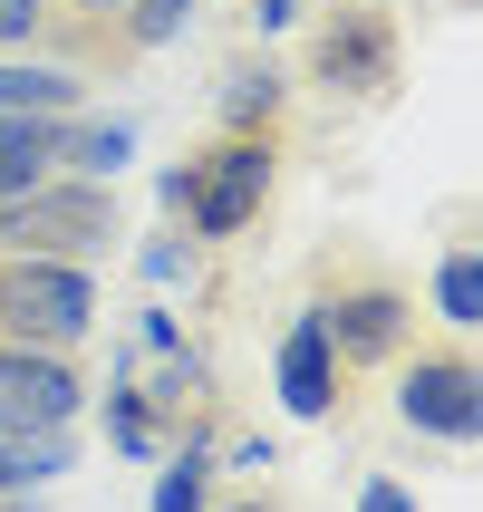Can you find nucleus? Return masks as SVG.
<instances>
[{"label": "nucleus", "mask_w": 483, "mask_h": 512, "mask_svg": "<svg viewBox=\"0 0 483 512\" xmlns=\"http://www.w3.org/2000/svg\"><path fill=\"white\" fill-rule=\"evenodd\" d=\"M310 310L339 348V377H387L416 348V290L368 252V242H329L310 271Z\"/></svg>", "instance_id": "1"}, {"label": "nucleus", "mask_w": 483, "mask_h": 512, "mask_svg": "<svg viewBox=\"0 0 483 512\" xmlns=\"http://www.w3.org/2000/svg\"><path fill=\"white\" fill-rule=\"evenodd\" d=\"M271 184H281V136H232V126L155 174L165 213L194 232V242H242V232L271 213Z\"/></svg>", "instance_id": "2"}, {"label": "nucleus", "mask_w": 483, "mask_h": 512, "mask_svg": "<svg viewBox=\"0 0 483 512\" xmlns=\"http://www.w3.org/2000/svg\"><path fill=\"white\" fill-rule=\"evenodd\" d=\"M387 416H397L416 445H445L464 455L483 435V368H474V339H416L387 368Z\"/></svg>", "instance_id": "3"}, {"label": "nucleus", "mask_w": 483, "mask_h": 512, "mask_svg": "<svg viewBox=\"0 0 483 512\" xmlns=\"http://www.w3.org/2000/svg\"><path fill=\"white\" fill-rule=\"evenodd\" d=\"M0 339L10 348H68L78 358L97 339V271L87 261L0 252Z\"/></svg>", "instance_id": "4"}, {"label": "nucleus", "mask_w": 483, "mask_h": 512, "mask_svg": "<svg viewBox=\"0 0 483 512\" xmlns=\"http://www.w3.org/2000/svg\"><path fill=\"white\" fill-rule=\"evenodd\" d=\"M0 252H39V261L116 252V184H97V174H49V184L10 194L0 203Z\"/></svg>", "instance_id": "5"}, {"label": "nucleus", "mask_w": 483, "mask_h": 512, "mask_svg": "<svg viewBox=\"0 0 483 512\" xmlns=\"http://www.w3.org/2000/svg\"><path fill=\"white\" fill-rule=\"evenodd\" d=\"M397 68H406V39H397V10L387 0H339L310 29V58H300V78L348 97V107H387L397 97Z\"/></svg>", "instance_id": "6"}, {"label": "nucleus", "mask_w": 483, "mask_h": 512, "mask_svg": "<svg viewBox=\"0 0 483 512\" xmlns=\"http://www.w3.org/2000/svg\"><path fill=\"white\" fill-rule=\"evenodd\" d=\"M87 377L68 348H10L0 339V426L10 435H78Z\"/></svg>", "instance_id": "7"}, {"label": "nucleus", "mask_w": 483, "mask_h": 512, "mask_svg": "<svg viewBox=\"0 0 483 512\" xmlns=\"http://www.w3.org/2000/svg\"><path fill=\"white\" fill-rule=\"evenodd\" d=\"M271 387H281V406L300 416V426H329L348 406V377H339V348H329V329H319V310L300 300L281 329V348H271Z\"/></svg>", "instance_id": "8"}, {"label": "nucleus", "mask_w": 483, "mask_h": 512, "mask_svg": "<svg viewBox=\"0 0 483 512\" xmlns=\"http://www.w3.org/2000/svg\"><path fill=\"white\" fill-rule=\"evenodd\" d=\"M87 107V68L68 58H10L0 68V116H78Z\"/></svg>", "instance_id": "9"}, {"label": "nucleus", "mask_w": 483, "mask_h": 512, "mask_svg": "<svg viewBox=\"0 0 483 512\" xmlns=\"http://www.w3.org/2000/svg\"><path fill=\"white\" fill-rule=\"evenodd\" d=\"M281 116H290V78L271 58H232L223 68V126L232 136H281Z\"/></svg>", "instance_id": "10"}, {"label": "nucleus", "mask_w": 483, "mask_h": 512, "mask_svg": "<svg viewBox=\"0 0 483 512\" xmlns=\"http://www.w3.org/2000/svg\"><path fill=\"white\" fill-rule=\"evenodd\" d=\"M435 310H445L455 339L483 329V252H474V223H464V213H455V232H445V252H435Z\"/></svg>", "instance_id": "11"}, {"label": "nucleus", "mask_w": 483, "mask_h": 512, "mask_svg": "<svg viewBox=\"0 0 483 512\" xmlns=\"http://www.w3.org/2000/svg\"><path fill=\"white\" fill-rule=\"evenodd\" d=\"M58 174V116H0V203Z\"/></svg>", "instance_id": "12"}, {"label": "nucleus", "mask_w": 483, "mask_h": 512, "mask_svg": "<svg viewBox=\"0 0 483 512\" xmlns=\"http://www.w3.org/2000/svg\"><path fill=\"white\" fill-rule=\"evenodd\" d=\"M126 155H136V126H116V116L97 126L87 107H78V116H58V174H97V184H107Z\"/></svg>", "instance_id": "13"}, {"label": "nucleus", "mask_w": 483, "mask_h": 512, "mask_svg": "<svg viewBox=\"0 0 483 512\" xmlns=\"http://www.w3.org/2000/svg\"><path fill=\"white\" fill-rule=\"evenodd\" d=\"M78 455V435H10L0 426V503H20L29 484H58Z\"/></svg>", "instance_id": "14"}, {"label": "nucleus", "mask_w": 483, "mask_h": 512, "mask_svg": "<svg viewBox=\"0 0 483 512\" xmlns=\"http://www.w3.org/2000/svg\"><path fill=\"white\" fill-rule=\"evenodd\" d=\"M107 445L116 455H165V416L145 397V377H116L107 387Z\"/></svg>", "instance_id": "15"}, {"label": "nucleus", "mask_w": 483, "mask_h": 512, "mask_svg": "<svg viewBox=\"0 0 483 512\" xmlns=\"http://www.w3.org/2000/svg\"><path fill=\"white\" fill-rule=\"evenodd\" d=\"M203 484H213V455H203V445H184V455L165 464V484H155V512H203V503H213Z\"/></svg>", "instance_id": "16"}, {"label": "nucleus", "mask_w": 483, "mask_h": 512, "mask_svg": "<svg viewBox=\"0 0 483 512\" xmlns=\"http://www.w3.org/2000/svg\"><path fill=\"white\" fill-rule=\"evenodd\" d=\"M49 20H58V0H0V49H39Z\"/></svg>", "instance_id": "17"}, {"label": "nucleus", "mask_w": 483, "mask_h": 512, "mask_svg": "<svg viewBox=\"0 0 483 512\" xmlns=\"http://www.w3.org/2000/svg\"><path fill=\"white\" fill-rule=\"evenodd\" d=\"M358 512H416V484H397V474H368V484H358Z\"/></svg>", "instance_id": "18"}, {"label": "nucleus", "mask_w": 483, "mask_h": 512, "mask_svg": "<svg viewBox=\"0 0 483 512\" xmlns=\"http://www.w3.org/2000/svg\"><path fill=\"white\" fill-rule=\"evenodd\" d=\"M300 10H310V0H252V20H261V39H271V29H290V20H300Z\"/></svg>", "instance_id": "19"}, {"label": "nucleus", "mask_w": 483, "mask_h": 512, "mask_svg": "<svg viewBox=\"0 0 483 512\" xmlns=\"http://www.w3.org/2000/svg\"><path fill=\"white\" fill-rule=\"evenodd\" d=\"M203 512H290L281 493H232V503H203Z\"/></svg>", "instance_id": "20"}]
</instances>
